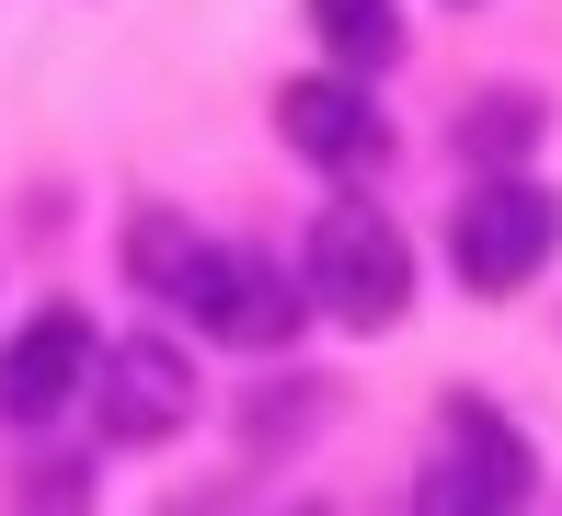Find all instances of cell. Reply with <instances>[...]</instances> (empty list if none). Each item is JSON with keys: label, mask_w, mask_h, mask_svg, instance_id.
Segmentation results:
<instances>
[{"label": "cell", "mask_w": 562, "mask_h": 516, "mask_svg": "<svg viewBox=\"0 0 562 516\" xmlns=\"http://www.w3.org/2000/svg\"><path fill=\"white\" fill-rule=\"evenodd\" d=\"M311 23H322V46H334L345 69H379L402 46V12H391V0H311Z\"/></svg>", "instance_id": "8"}, {"label": "cell", "mask_w": 562, "mask_h": 516, "mask_svg": "<svg viewBox=\"0 0 562 516\" xmlns=\"http://www.w3.org/2000/svg\"><path fill=\"white\" fill-rule=\"evenodd\" d=\"M311 310H334L345 333H391L402 310H414V253H402L391 206L334 195L311 218Z\"/></svg>", "instance_id": "2"}, {"label": "cell", "mask_w": 562, "mask_h": 516, "mask_svg": "<svg viewBox=\"0 0 562 516\" xmlns=\"http://www.w3.org/2000/svg\"><path fill=\"white\" fill-rule=\"evenodd\" d=\"M551 253H562V195L528 184V172L471 184V195H459V218H448V265H459V288H471V299H517Z\"/></svg>", "instance_id": "3"}, {"label": "cell", "mask_w": 562, "mask_h": 516, "mask_svg": "<svg viewBox=\"0 0 562 516\" xmlns=\"http://www.w3.org/2000/svg\"><path fill=\"white\" fill-rule=\"evenodd\" d=\"M540 494V459H528V436L505 425L494 402H448L437 413V459H425V482H414V505L425 516H505V505H528Z\"/></svg>", "instance_id": "4"}, {"label": "cell", "mask_w": 562, "mask_h": 516, "mask_svg": "<svg viewBox=\"0 0 562 516\" xmlns=\"http://www.w3.org/2000/svg\"><path fill=\"white\" fill-rule=\"evenodd\" d=\"M92 322L81 310H35V322L12 333V345H0V413H12V425H46V413H69L92 391Z\"/></svg>", "instance_id": "6"}, {"label": "cell", "mask_w": 562, "mask_h": 516, "mask_svg": "<svg viewBox=\"0 0 562 516\" xmlns=\"http://www.w3.org/2000/svg\"><path fill=\"white\" fill-rule=\"evenodd\" d=\"M276 126H288V149H311V161H334V172H356L379 149V103L356 81H288Z\"/></svg>", "instance_id": "7"}, {"label": "cell", "mask_w": 562, "mask_h": 516, "mask_svg": "<svg viewBox=\"0 0 562 516\" xmlns=\"http://www.w3.org/2000/svg\"><path fill=\"white\" fill-rule=\"evenodd\" d=\"M126 265H138V288H161L184 310V322H207L218 345H288L299 310H311V288H288L276 265H252V253H229V242H195L161 206L126 229Z\"/></svg>", "instance_id": "1"}, {"label": "cell", "mask_w": 562, "mask_h": 516, "mask_svg": "<svg viewBox=\"0 0 562 516\" xmlns=\"http://www.w3.org/2000/svg\"><path fill=\"white\" fill-rule=\"evenodd\" d=\"M528 138H540V103L528 92H494V115H471V161L482 149H528Z\"/></svg>", "instance_id": "9"}, {"label": "cell", "mask_w": 562, "mask_h": 516, "mask_svg": "<svg viewBox=\"0 0 562 516\" xmlns=\"http://www.w3.org/2000/svg\"><path fill=\"white\" fill-rule=\"evenodd\" d=\"M92 413H104L115 448H161V436L195 425V368L161 333H126L115 356H92Z\"/></svg>", "instance_id": "5"}]
</instances>
